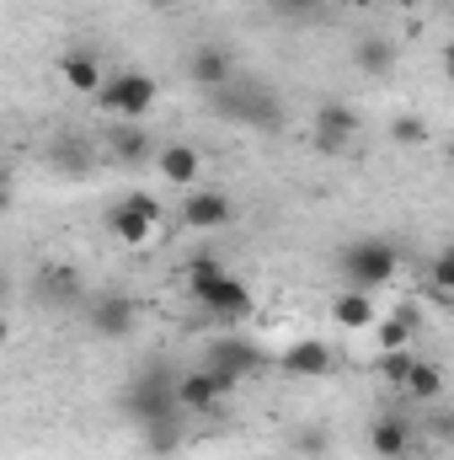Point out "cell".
I'll use <instances>...</instances> for the list:
<instances>
[{"label":"cell","mask_w":454,"mask_h":460,"mask_svg":"<svg viewBox=\"0 0 454 460\" xmlns=\"http://www.w3.org/2000/svg\"><path fill=\"white\" fill-rule=\"evenodd\" d=\"M209 113L225 118V123H246L257 134H278L284 128V102L273 86H257V81H230L220 92H209Z\"/></svg>","instance_id":"obj_1"},{"label":"cell","mask_w":454,"mask_h":460,"mask_svg":"<svg viewBox=\"0 0 454 460\" xmlns=\"http://www.w3.org/2000/svg\"><path fill=\"white\" fill-rule=\"evenodd\" d=\"M123 412H128L139 429H155V423L182 418V402H177V380H171V369H166V364L139 369V375L123 385Z\"/></svg>","instance_id":"obj_2"},{"label":"cell","mask_w":454,"mask_h":460,"mask_svg":"<svg viewBox=\"0 0 454 460\" xmlns=\"http://www.w3.org/2000/svg\"><path fill=\"white\" fill-rule=\"evenodd\" d=\"M337 273L347 289H363V295H374V289H385L396 273H401V252L385 241V235H363V241H347L337 257Z\"/></svg>","instance_id":"obj_3"},{"label":"cell","mask_w":454,"mask_h":460,"mask_svg":"<svg viewBox=\"0 0 454 460\" xmlns=\"http://www.w3.org/2000/svg\"><path fill=\"white\" fill-rule=\"evenodd\" d=\"M155 97H161V86H155L144 70H118L113 81L102 86L97 108H102V113H113V118H123V123H139V118L155 108Z\"/></svg>","instance_id":"obj_4"},{"label":"cell","mask_w":454,"mask_h":460,"mask_svg":"<svg viewBox=\"0 0 454 460\" xmlns=\"http://www.w3.org/2000/svg\"><path fill=\"white\" fill-rule=\"evenodd\" d=\"M155 226H161V204L150 193H128L123 204L108 209V230H113L123 246H144L155 235Z\"/></svg>","instance_id":"obj_5"},{"label":"cell","mask_w":454,"mask_h":460,"mask_svg":"<svg viewBox=\"0 0 454 460\" xmlns=\"http://www.w3.org/2000/svg\"><path fill=\"white\" fill-rule=\"evenodd\" d=\"M240 380L225 375V369H188V375H177V402H182V412H214L220 407V396L235 391Z\"/></svg>","instance_id":"obj_6"},{"label":"cell","mask_w":454,"mask_h":460,"mask_svg":"<svg viewBox=\"0 0 454 460\" xmlns=\"http://www.w3.org/2000/svg\"><path fill=\"white\" fill-rule=\"evenodd\" d=\"M86 327L97 332V338H128L134 327H139V300L134 295H92L86 300Z\"/></svg>","instance_id":"obj_7"},{"label":"cell","mask_w":454,"mask_h":460,"mask_svg":"<svg viewBox=\"0 0 454 460\" xmlns=\"http://www.w3.org/2000/svg\"><path fill=\"white\" fill-rule=\"evenodd\" d=\"M353 134H358V113L347 102H321L316 108V150L337 155V150H347Z\"/></svg>","instance_id":"obj_8"},{"label":"cell","mask_w":454,"mask_h":460,"mask_svg":"<svg viewBox=\"0 0 454 460\" xmlns=\"http://www.w3.org/2000/svg\"><path fill=\"white\" fill-rule=\"evenodd\" d=\"M198 305H204V311H209L214 322L235 327V322H246V316H251V289H246V284H240V279L230 273V279H220V284H214V289H209V295H204Z\"/></svg>","instance_id":"obj_9"},{"label":"cell","mask_w":454,"mask_h":460,"mask_svg":"<svg viewBox=\"0 0 454 460\" xmlns=\"http://www.w3.org/2000/svg\"><path fill=\"white\" fill-rule=\"evenodd\" d=\"M209 369H225L235 380H246V375L262 369V348L251 343V338H214L209 343Z\"/></svg>","instance_id":"obj_10"},{"label":"cell","mask_w":454,"mask_h":460,"mask_svg":"<svg viewBox=\"0 0 454 460\" xmlns=\"http://www.w3.org/2000/svg\"><path fill=\"white\" fill-rule=\"evenodd\" d=\"M182 226H188V230H220V226H230V199H225V193H214V188H193V193L182 199Z\"/></svg>","instance_id":"obj_11"},{"label":"cell","mask_w":454,"mask_h":460,"mask_svg":"<svg viewBox=\"0 0 454 460\" xmlns=\"http://www.w3.org/2000/svg\"><path fill=\"white\" fill-rule=\"evenodd\" d=\"M188 75L204 86V92H220L235 81V65H230V54L220 43H204V49H193V59H188Z\"/></svg>","instance_id":"obj_12"},{"label":"cell","mask_w":454,"mask_h":460,"mask_svg":"<svg viewBox=\"0 0 454 460\" xmlns=\"http://www.w3.org/2000/svg\"><path fill=\"white\" fill-rule=\"evenodd\" d=\"M59 75H65V86L81 92V97H102V86H108L97 54H86V49H70V54L59 59Z\"/></svg>","instance_id":"obj_13"},{"label":"cell","mask_w":454,"mask_h":460,"mask_svg":"<svg viewBox=\"0 0 454 460\" xmlns=\"http://www.w3.org/2000/svg\"><path fill=\"white\" fill-rule=\"evenodd\" d=\"M369 450L380 460H406V450H412V423H406L401 412L380 418V423L369 429Z\"/></svg>","instance_id":"obj_14"},{"label":"cell","mask_w":454,"mask_h":460,"mask_svg":"<svg viewBox=\"0 0 454 460\" xmlns=\"http://www.w3.org/2000/svg\"><path fill=\"white\" fill-rule=\"evenodd\" d=\"M423 327V311L417 305H396L390 316H380V327H374V343H380V353H396V348L412 343V332Z\"/></svg>","instance_id":"obj_15"},{"label":"cell","mask_w":454,"mask_h":460,"mask_svg":"<svg viewBox=\"0 0 454 460\" xmlns=\"http://www.w3.org/2000/svg\"><path fill=\"white\" fill-rule=\"evenodd\" d=\"M198 172H204V161H198V150H193V145L171 139V145L161 150V177H166L171 188H193V182H198Z\"/></svg>","instance_id":"obj_16"},{"label":"cell","mask_w":454,"mask_h":460,"mask_svg":"<svg viewBox=\"0 0 454 460\" xmlns=\"http://www.w3.org/2000/svg\"><path fill=\"white\" fill-rule=\"evenodd\" d=\"M332 316H337V327H347V332H363V327H380V311H374V295H363V289H342L337 300H332Z\"/></svg>","instance_id":"obj_17"},{"label":"cell","mask_w":454,"mask_h":460,"mask_svg":"<svg viewBox=\"0 0 454 460\" xmlns=\"http://www.w3.org/2000/svg\"><path fill=\"white\" fill-rule=\"evenodd\" d=\"M289 375H327L332 369V348L316 343V338H305V343H289L284 348V358H278Z\"/></svg>","instance_id":"obj_18"},{"label":"cell","mask_w":454,"mask_h":460,"mask_svg":"<svg viewBox=\"0 0 454 460\" xmlns=\"http://www.w3.org/2000/svg\"><path fill=\"white\" fill-rule=\"evenodd\" d=\"M353 65H358L363 75H390V70H396V43H390V38H363V43L353 49Z\"/></svg>","instance_id":"obj_19"},{"label":"cell","mask_w":454,"mask_h":460,"mask_svg":"<svg viewBox=\"0 0 454 460\" xmlns=\"http://www.w3.org/2000/svg\"><path fill=\"white\" fill-rule=\"evenodd\" d=\"M48 166H54V172H65V177H81V172L92 166V150H86L75 134H59V139L48 145Z\"/></svg>","instance_id":"obj_20"},{"label":"cell","mask_w":454,"mask_h":460,"mask_svg":"<svg viewBox=\"0 0 454 460\" xmlns=\"http://www.w3.org/2000/svg\"><path fill=\"white\" fill-rule=\"evenodd\" d=\"M401 396H412V402H439V396H444V369L428 364V358H417V364H412V380H406Z\"/></svg>","instance_id":"obj_21"},{"label":"cell","mask_w":454,"mask_h":460,"mask_svg":"<svg viewBox=\"0 0 454 460\" xmlns=\"http://www.w3.org/2000/svg\"><path fill=\"white\" fill-rule=\"evenodd\" d=\"M38 289H43V300H54V305L81 300V279H75V268H43Z\"/></svg>","instance_id":"obj_22"},{"label":"cell","mask_w":454,"mask_h":460,"mask_svg":"<svg viewBox=\"0 0 454 460\" xmlns=\"http://www.w3.org/2000/svg\"><path fill=\"white\" fill-rule=\"evenodd\" d=\"M220 279H230L220 257H193V262H188V295H193V300H204Z\"/></svg>","instance_id":"obj_23"},{"label":"cell","mask_w":454,"mask_h":460,"mask_svg":"<svg viewBox=\"0 0 454 460\" xmlns=\"http://www.w3.org/2000/svg\"><path fill=\"white\" fill-rule=\"evenodd\" d=\"M113 155L118 161H128V166L144 161V155H150V134H144L139 123H118L113 128Z\"/></svg>","instance_id":"obj_24"},{"label":"cell","mask_w":454,"mask_h":460,"mask_svg":"<svg viewBox=\"0 0 454 460\" xmlns=\"http://www.w3.org/2000/svg\"><path fill=\"white\" fill-rule=\"evenodd\" d=\"M412 364H417V353L412 348H396V353H380V375L396 385V391H406V380H412Z\"/></svg>","instance_id":"obj_25"},{"label":"cell","mask_w":454,"mask_h":460,"mask_svg":"<svg viewBox=\"0 0 454 460\" xmlns=\"http://www.w3.org/2000/svg\"><path fill=\"white\" fill-rule=\"evenodd\" d=\"M428 289H433V295H444V300H454V252H450V246L433 257V268H428Z\"/></svg>","instance_id":"obj_26"},{"label":"cell","mask_w":454,"mask_h":460,"mask_svg":"<svg viewBox=\"0 0 454 460\" xmlns=\"http://www.w3.org/2000/svg\"><path fill=\"white\" fill-rule=\"evenodd\" d=\"M144 439H150V450H155V456L177 450V439H182V418H171V423H155V429H144Z\"/></svg>","instance_id":"obj_27"},{"label":"cell","mask_w":454,"mask_h":460,"mask_svg":"<svg viewBox=\"0 0 454 460\" xmlns=\"http://www.w3.org/2000/svg\"><path fill=\"white\" fill-rule=\"evenodd\" d=\"M390 139H396V145H428V123H423V118H396V123H390Z\"/></svg>","instance_id":"obj_28"},{"label":"cell","mask_w":454,"mask_h":460,"mask_svg":"<svg viewBox=\"0 0 454 460\" xmlns=\"http://www.w3.org/2000/svg\"><path fill=\"white\" fill-rule=\"evenodd\" d=\"M428 434H433L439 445H454V407H439V402H428Z\"/></svg>","instance_id":"obj_29"},{"label":"cell","mask_w":454,"mask_h":460,"mask_svg":"<svg viewBox=\"0 0 454 460\" xmlns=\"http://www.w3.org/2000/svg\"><path fill=\"white\" fill-rule=\"evenodd\" d=\"M289 22H321V11H327V0H273Z\"/></svg>","instance_id":"obj_30"},{"label":"cell","mask_w":454,"mask_h":460,"mask_svg":"<svg viewBox=\"0 0 454 460\" xmlns=\"http://www.w3.org/2000/svg\"><path fill=\"white\" fill-rule=\"evenodd\" d=\"M294 450L321 456V450H327V434H321V429H294Z\"/></svg>","instance_id":"obj_31"},{"label":"cell","mask_w":454,"mask_h":460,"mask_svg":"<svg viewBox=\"0 0 454 460\" xmlns=\"http://www.w3.org/2000/svg\"><path fill=\"white\" fill-rule=\"evenodd\" d=\"M444 70H450V81H454V43H444Z\"/></svg>","instance_id":"obj_32"},{"label":"cell","mask_w":454,"mask_h":460,"mask_svg":"<svg viewBox=\"0 0 454 460\" xmlns=\"http://www.w3.org/2000/svg\"><path fill=\"white\" fill-rule=\"evenodd\" d=\"M150 5H155V11H171V5H177V0H150Z\"/></svg>","instance_id":"obj_33"},{"label":"cell","mask_w":454,"mask_h":460,"mask_svg":"<svg viewBox=\"0 0 454 460\" xmlns=\"http://www.w3.org/2000/svg\"><path fill=\"white\" fill-rule=\"evenodd\" d=\"M450 166H454V145H450Z\"/></svg>","instance_id":"obj_34"},{"label":"cell","mask_w":454,"mask_h":460,"mask_svg":"<svg viewBox=\"0 0 454 460\" xmlns=\"http://www.w3.org/2000/svg\"><path fill=\"white\" fill-rule=\"evenodd\" d=\"M177 5H188V0H177Z\"/></svg>","instance_id":"obj_35"},{"label":"cell","mask_w":454,"mask_h":460,"mask_svg":"<svg viewBox=\"0 0 454 460\" xmlns=\"http://www.w3.org/2000/svg\"><path fill=\"white\" fill-rule=\"evenodd\" d=\"M450 252H454V246H450Z\"/></svg>","instance_id":"obj_36"},{"label":"cell","mask_w":454,"mask_h":460,"mask_svg":"<svg viewBox=\"0 0 454 460\" xmlns=\"http://www.w3.org/2000/svg\"><path fill=\"white\" fill-rule=\"evenodd\" d=\"M262 460H267V456H262Z\"/></svg>","instance_id":"obj_37"},{"label":"cell","mask_w":454,"mask_h":460,"mask_svg":"<svg viewBox=\"0 0 454 460\" xmlns=\"http://www.w3.org/2000/svg\"><path fill=\"white\" fill-rule=\"evenodd\" d=\"M450 5H454V0H450Z\"/></svg>","instance_id":"obj_38"}]
</instances>
